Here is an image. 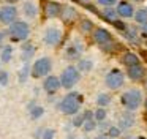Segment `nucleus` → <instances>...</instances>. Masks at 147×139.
Segmentation results:
<instances>
[{
    "mask_svg": "<svg viewBox=\"0 0 147 139\" xmlns=\"http://www.w3.org/2000/svg\"><path fill=\"white\" fill-rule=\"evenodd\" d=\"M106 117H108V112H106V109H105V107H100V106H98V109L95 111V120L100 123V122H105Z\"/></svg>",
    "mask_w": 147,
    "mask_h": 139,
    "instance_id": "27",
    "label": "nucleus"
},
{
    "mask_svg": "<svg viewBox=\"0 0 147 139\" xmlns=\"http://www.w3.org/2000/svg\"><path fill=\"white\" fill-rule=\"evenodd\" d=\"M146 46H147V40H146Z\"/></svg>",
    "mask_w": 147,
    "mask_h": 139,
    "instance_id": "46",
    "label": "nucleus"
},
{
    "mask_svg": "<svg viewBox=\"0 0 147 139\" xmlns=\"http://www.w3.org/2000/svg\"><path fill=\"white\" fill-rule=\"evenodd\" d=\"M79 30L82 32V33H93L95 25H93V22L90 21V19H82V21L79 22Z\"/></svg>",
    "mask_w": 147,
    "mask_h": 139,
    "instance_id": "22",
    "label": "nucleus"
},
{
    "mask_svg": "<svg viewBox=\"0 0 147 139\" xmlns=\"http://www.w3.org/2000/svg\"><path fill=\"white\" fill-rule=\"evenodd\" d=\"M67 139H76V138H74V136H73V134H70V136H68V138H67Z\"/></svg>",
    "mask_w": 147,
    "mask_h": 139,
    "instance_id": "42",
    "label": "nucleus"
},
{
    "mask_svg": "<svg viewBox=\"0 0 147 139\" xmlns=\"http://www.w3.org/2000/svg\"><path fill=\"white\" fill-rule=\"evenodd\" d=\"M127 76L131 79V81H142L146 78V68L142 65H134V66H130L127 68Z\"/></svg>",
    "mask_w": 147,
    "mask_h": 139,
    "instance_id": "13",
    "label": "nucleus"
},
{
    "mask_svg": "<svg viewBox=\"0 0 147 139\" xmlns=\"http://www.w3.org/2000/svg\"><path fill=\"white\" fill-rule=\"evenodd\" d=\"M43 114H45V109H43L41 106H33L32 109H30V117H32L33 120H35V119H40Z\"/></svg>",
    "mask_w": 147,
    "mask_h": 139,
    "instance_id": "28",
    "label": "nucleus"
},
{
    "mask_svg": "<svg viewBox=\"0 0 147 139\" xmlns=\"http://www.w3.org/2000/svg\"><path fill=\"white\" fill-rule=\"evenodd\" d=\"M51 70H52L51 59H49V57H41V59H38L32 65V71H30V74H32L35 79L45 78V76H49Z\"/></svg>",
    "mask_w": 147,
    "mask_h": 139,
    "instance_id": "7",
    "label": "nucleus"
},
{
    "mask_svg": "<svg viewBox=\"0 0 147 139\" xmlns=\"http://www.w3.org/2000/svg\"><path fill=\"white\" fill-rule=\"evenodd\" d=\"M62 87V82H60V78H57V76H46L45 82H43V88H45L46 92H48L49 95L55 93V92L59 90V88Z\"/></svg>",
    "mask_w": 147,
    "mask_h": 139,
    "instance_id": "11",
    "label": "nucleus"
},
{
    "mask_svg": "<svg viewBox=\"0 0 147 139\" xmlns=\"http://www.w3.org/2000/svg\"><path fill=\"white\" fill-rule=\"evenodd\" d=\"M122 63H123L127 68H130V66H134V65H139L141 63V59L138 57V54L134 52H125L123 55H122Z\"/></svg>",
    "mask_w": 147,
    "mask_h": 139,
    "instance_id": "18",
    "label": "nucleus"
},
{
    "mask_svg": "<svg viewBox=\"0 0 147 139\" xmlns=\"http://www.w3.org/2000/svg\"><path fill=\"white\" fill-rule=\"evenodd\" d=\"M101 18L105 19V21L114 24V22L119 19V13H117V9H115V6H106V8H103Z\"/></svg>",
    "mask_w": 147,
    "mask_h": 139,
    "instance_id": "19",
    "label": "nucleus"
},
{
    "mask_svg": "<svg viewBox=\"0 0 147 139\" xmlns=\"http://www.w3.org/2000/svg\"><path fill=\"white\" fill-rule=\"evenodd\" d=\"M8 35L11 36L13 41H26L30 35V27L26 21H16L10 25Z\"/></svg>",
    "mask_w": 147,
    "mask_h": 139,
    "instance_id": "5",
    "label": "nucleus"
},
{
    "mask_svg": "<svg viewBox=\"0 0 147 139\" xmlns=\"http://www.w3.org/2000/svg\"><path fill=\"white\" fill-rule=\"evenodd\" d=\"M119 3V0H96V5L103 6V8H106V6H115Z\"/></svg>",
    "mask_w": 147,
    "mask_h": 139,
    "instance_id": "31",
    "label": "nucleus"
},
{
    "mask_svg": "<svg viewBox=\"0 0 147 139\" xmlns=\"http://www.w3.org/2000/svg\"><path fill=\"white\" fill-rule=\"evenodd\" d=\"M63 36V32L59 25H48L45 28V33H43V41H45L46 46H59Z\"/></svg>",
    "mask_w": 147,
    "mask_h": 139,
    "instance_id": "6",
    "label": "nucleus"
},
{
    "mask_svg": "<svg viewBox=\"0 0 147 139\" xmlns=\"http://www.w3.org/2000/svg\"><path fill=\"white\" fill-rule=\"evenodd\" d=\"M0 84L2 85L8 84V73L7 71H0Z\"/></svg>",
    "mask_w": 147,
    "mask_h": 139,
    "instance_id": "36",
    "label": "nucleus"
},
{
    "mask_svg": "<svg viewBox=\"0 0 147 139\" xmlns=\"http://www.w3.org/2000/svg\"><path fill=\"white\" fill-rule=\"evenodd\" d=\"M82 51H84L82 44L78 43V41H74L71 46L67 47V51H65V55H67L70 60H79V57H81V54H82Z\"/></svg>",
    "mask_w": 147,
    "mask_h": 139,
    "instance_id": "15",
    "label": "nucleus"
},
{
    "mask_svg": "<svg viewBox=\"0 0 147 139\" xmlns=\"http://www.w3.org/2000/svg\"><path fill=\"white\" fill-rule=\"evenodd\" d=\"M123 33H125V36H127L128 40H131V41H134V40L138 38V36H136V32H134V28H131V27H128L127 30L123 32Z\"/></svg>",
    "mask_w": 147,
    "mask_h": 139,
    "instance_id": "33",
    "label": "nucleus"
},
{
    "mask_svg": "<svg viewBox=\"0 0 147 139\" xmlns=\"http://www.w3.org/2000/svg\"><path fill=\"white\" fill-rule=\"evenodd\" d=\"M43 131H45L43 128H38V130L35 131V134H33V138H35V139H41V136H43Z\"/></svg>",
    "mask_w": 147,
    "mask_h": 139,
    "instance_id": "37",
    "label": "nucleus"
},
{
    "mask_svg": "<svg viewBox=\"0 0 147 139\" xmlns=\"http://www.w3.org/2000/svg\"><path fill=\"white\" fill-rule=\"evenodd\" d=\"M105 84L109 90H117V88H122L125 84V74L120 71V70L114 68L106 74L105 78Z\"/></svg>",
    "mask_w": 147,
    "mask_h": 139,
    "instance_id": "8",
    "label": "nucleus"
},
{
    "mask_svg": "<svg viewBox=\"0 0 147 139\" xmlns=\"http://www.w3.org/2000/svg\"><path fill=\"white\" fill-rule=\"evenodd\" d=\"M134 115H133V112L131 111H127V112H123L120 115V119H119V128L123 131V130H130L131 126L134 125Z\"/></svg>",
    "mask_w": 147,
    "mask_h": 139,
    "instance_id": "16",
    "label": "nucleus"
},
{
    "mask_svg": "<svg viewBox=\"0 0 147 139\" xmlns=\"http://www.w3.org/2000/svg\"><path fill=\"white\" fill-rule=\"evenodd\" d=\"M130 2H131V3H133V2H134V3H139V2H144V0H130Z\"/></svg>",
    "mask_w": 147,
    "mask_h": 139,
    "instance_id": "41",
    "label": "nucleus"
},
{
    "mask_svg": "<svg viewBox=\"0 0 147 139\" xmlns=\"http://www.w3.org/2000/svg\"><path fill=\"white\" fill-rule=\"evenodd\" d=\"M22 13L26 14V18L35 19L36 14H38V6H36V3L33 2V0H27L22 5Z\"/></svg>",
    "mask_w": 147,
    "mask_h": 139,
    "instance_id": "17",
    "label": "nucleus"
},
{
    "mask_svg": "<svg viewBox=\"0 0 147 139\" xmlns=\"http://www.w3.org/2000/svg\"><path fill=\"white\" fill-rule=\"evenodd\" d=\"M144 106H146V111H147V98H146V103H144Z\"/></svg>",
    "mask_w": 147,
    "mask_h": 139,
    "instance_id": "44",
    "label": "nucleus"
},
{
    "mask_svg": "<svg viewBox=\"0 0 147 139\" xmlns=\"http://www.w3.org/2000/svg\"><path fill=\"white\" fill-rule=\"evenodd\" d=\"M114 27L117 28V30H120V32H125V30L128 28V25L125 24L123 21H120V19H117V21L114 22Z\"/></svg>",
    "mask_w": 147,
    "mask_h": 139,
    "instance_id": "35",
    "label": "nucleus"
},
{
    "mask_svg": "<svg viewBox=\"0 0 147 139\" xmlns=\"http://www.w3.org/2000/svg\"><path fill=\"white\" fill-rule=\"evenodd\" d=\"M134 22L138 25H142V27H147V8H138L134 11V16H133Z\"/></svg>",
    "mask_w": 147,
    "mask_h": 139,
    "instance_id": "20",
    "label": "nucleus"
},
{
    "mask_svg": "<svg viewBox=\"0 0 147 139\" xmlns=\"http://www.w3.org/2000/svg\"><path fill=\"white\" fill-rule=\"evenodd\" d=\"M134 139H146V138H142V136H138V138H134Z\"/></svg>",
    "mask_w": 147,
    "mask_h": 139,
    "instance_id": "43",
    "label": "nucleus"
},
{
    "mask_svg": "<svg viewBox=\"0 0 147 139\" xmlns=\"http://www.w3.org/2000/svg\"><path fill=\"white\" fill-rule=\"evenodd\" d=\"M16 18H18L16 6L7 5V6H3V8H0V22H2V24L11 25L13 22H16Z\"/></svg>",
    "mask_w": 147,
    "mask_h": 139,
    "instance_id": "9",
    "label": "nucleus"
},
{
    "mask_svg": "<svg viewBox=\"0 0 147 139\" xmlns=\"http://www.w3.org/2000/svg\"><path fill=\"white\" fill-rule=\"evenodd\" d=\"M33 52H35V47H33V44H30V43H26L22 46V54H24V60H29L30 57L33 55Z\"/></svg>",
    "mask_w": 147,
    "mask_h": 139,
    "instance_id": "24",
    "label": "nucleus"
},
{
    "mask_svg": "<svg viewBox=\"0 0 147 139\" xmlns=\"http://www.w3.org/2000/svg\"><path fill=\"white\" fill-rule=\"evenodd\" d=\"M120 101L127 111L134 112L136 109H139L141 103H142V92L139 88H128L122 93Z\"/></svg>",
    "mask_w": 147,
    "mask_h": 139,
    "instance_id": "2",
    "label": "nucleus"
},
{
    "mask_svg": "<svg viewBox=\"0 0 147 139\" xmlns=\"http://www.w3.org/2000/svg\"><path fill=\"white\" fill-rule=\"evenodd\" d=\"M79 2H84V3H87V2H89V0H79Z\"/></svg>",
    "mask_w": 147,
    "mask_h": 139,
    "instance_id": "45",
    "label": "nucleus"
},
{
    "mask_svg": "<svg viewBox=\"0 0 147 139\" xmlns=\"http://www.w3.org/2000/svg\"><path fill=\"white\" fill-rule=\"evenodd\" d=\"M96 126H98V122H96L95 119H92V120H86V122H84L82 130H84L86 133H90V131H95Z\"/></svg>",
    "mask_w": 147,
    "mask_h": 139,
    "instance_id": "25",
    "label": "nucleus"
},
{
    "mask_svg": "<svg viewBox=\"0 0 147 139\" xmlns=\"http://www.w3.org/2000/svg\"><path fill=\"white\" fill-rule=\"evenodd\" d=\"M5 35H7V33H5V32H2V30H0V43H2V41H3Z\"/></svg>",
    "mask_w": 147,
    "mask_h": 139,
    "instance_id": "39",
    "label": "nucleus"
},
{
    "mask_svg": "<svg viewBox=\"0 0 147 139\" xmlns=\"http://www.w3.org/2000/svg\"><path fill=\"white\" fill-rule=\"evenodd\" d=\"M111 101H112V98H111V95L109 93H98V96H96V104H98L100 107H106V106H109L111 104Z\"/></svg>",
    "mask_w": 147,
    "mask_h": 139,
    "instance_id": "23",
    "label": "nucleus"
},
{
    "mask_svg": "<svg viewBox=\"0 0 147 139\" xmlns=\"http://www.w3.org/2000/svg\"><path fill=\"white\" fill-rule=\"evenodd\" d=\"M62 8H63V6H62L59 2H52V0L46 2L45 3V14H46V18H49V19L59 18L60 13H62Z\"/></svg>",
    "mask_w": 147,
    "mask_h": 139,
    "instance_id": "12",
    "label": "nucleus"
},
{
    "mask_svg": "<svg viewBox=\"0 0 147 139\" xmlns=\"http://www.w3.org/2000/svg\"><path fill=\"white\" fill-rule=\"evenodd\" d=\"M78 16H79V14H78L76 8H73V6L67 5V6H63V8H62L60 19L65 22V24H70V22L76 21V19H78Z\"/></svg>",
    "mask_w": 147,
    "mask_h": 139,
    "instance_id": "14",
    "label": "nucleus"
},
{
    "mask_svg": "<svg viewBox=\"0 0 147 139\" xmlns=\"http://www.w3.org/2000/svg\"><path fill=\"white\" fill-rule=\"evenodd\" d=\"M11 55H13V47L11 46H7L3 51H2V62H10L11 60Z\"/></svg>",
    "mask_w": 147,
    "mask_h": 139,
    "instance_id": "29",
    "label": "nucleus"
},
{
    "mask_svg": "<svg viewBox=\"0 0 147 139\" xmlns=\"http://www.w3.org/2000/svg\"><path fill=\"white\" fill-rule=\"evenodd\" d=\"M29 70H32V68H29V65H26L22 70H21V73H19V81L21 82H24L27 79V74H29Z\"/></svg>",
    "mask_w": 147,
    "mask_h": 139,
    "instance_id": "34",
    "label": "nucleus"
},
{
    "mask_svg": "<svg viewBox=\"0 0 147 139\" xmlns=\"http://www.w3.org/2000/svg\"><path fill=\"white\" fill-rule=\"evenodd\" d=\"M79 79H81V71L78 70V66H74V65L67 66V68L62 71V74H60L62 87L67 88V90L73 88L74 85L78 84V81H79Z\"/></svg>",
    "mask_w": 147,
    "mask_h": 139,
    "instance_id": "4",
    "label": "nucleus"
},
{
    "mask_svg": "<svg viewBox=\"0 0 147 139\" xmlns=\"http://www.w3.org/2000/svg\"><path fill=\"white\" fill-rule=\"evenodd\" d=\"M95 139H109V138H108V134L105 133V134H100V136H96Z\"/></svg>",
    "mask_w": 147,
    "mask_h": 139,
    "instance_id": "38",
    "label": "nucleus"
},
{
    "mask_svg": "<svg viewBox=\"0 0 147 139\" xmlns=\"http://www.w3.org/2000/svg\"><path fill=\"white\" fill-rule=\"evenodd\" d=\"M106 134H108V138H112V139H119V136L122 134V130L119 128V126L112 125L108 128V131H106Z\"/></svg>",
    "mask_w": 147,
    "mask_h": 139,
    "instance_id": "26",
    "label": "nucleus"
},
{
    "mask_svg": "<svg viewBox=\"0 0 147 139\" xmlns=\"http://www.w3.org/2000/svg\"><path fill=\"white\" fill-rule=\"evenodd\" d=\"M54 136H55V131L52 128H46L45 131H43V136H41V139H54Z\"/></svg>",
    "mask_w": 147,
    "mask_h": 139,
    "instance_id": "32",
    "label": "nucleus"
},
{
    "mask_svg": "<svg viewBox=\"0 0 147 139\" xmlns=\"http://www.w3.org/2000/svg\"><path fill=\"white\" fill-rule=\"evenodd\" d=\"M115 9L119 13V18L120 19H131L134 16V6L130 0H120V2L115 5Z\"/></svg>",
    "mask_w": 147,
    "mask_h": 139,
    "instance_id": "10",
    "label": "nucleus"
},
{
    "mask_svg": "<svg viewBox=\"0 0 147 139\" xmlns=\"http://www.w3.org/2000/svg\"><path fill=\"white\" fill-rule=\"evenodd\" d=\"M92 36H93V41H95L103 51H106V52H111V51H114L115 47H117V44L114 43V38L109 33V30H106V28H103V27H96L95 30H93Z\"/></svg>",
    "mask_w": 147,
    "mask_h": 139,
    "instance_id": "3",
    "label": "nucleus"
},
{
    "mask_svg": "<svg viewBox=\"0 0 147 139\" xmlns=\"http://www.w3.org/2000/svg\"><path fill=\"white\" fill-rule=\"evenodd\" d=\"M109 139H112V138H109Z\"/></svg>",
    "mask_w": 147,
    "mask_h": 139,
    "instance_id": "47",
    "label": "nucleus"
},
{
    "mask_svg": "<svg viewBox=\"0 0 147 139\" xmlns=\"http://www.w3.org/2000/svg\"><path fill=\"white\" fill-rule=\"evenodd\" d=\"M82 101H84L82 95L76 93V92H71V93L65 95L63 100L59 103V109L65 115H76V114H79Z\"/></svg>",
    "mask_w": 147,
    "mask_h": 139,
    "instance_id": "1",
    "label": "nucleus"
},
{
    "mask_svg": "<svg viewBox=\"0 0 147 139\" xmlns=\"http://www.w3.org/2000/svg\"><path fill=\"white\" fill-rule=\"evenodd\" d=\"M84 122H86V117H84V114H76L73 119V126H76V128H82Z\"/></svg>",
    "mask_w": 147,
    "mask_h": 139,
    "instance_id": "30",
    "label": "nucleus"
},
{
    "mask_svg": "<svg viewBox=\"0 0 147 139\" xmlns=\"http://www.w3.org/2000/svg\"><path fill=\"white\" fill-rule=\"evenodd\" d=\"M19 0H7V3H10V5H13V3H18Z\"/></svg>",
    "mask_w": 147,
    "mask_h": 139,
    "instance_id": "40",
    "label": "nucleus"
},
{
    "mask_svg": "<svg viewBox=\"0 0 147 139\" xmlns=\"http://www.w3.org/2000/svg\"><path fill=\"white\" fill-rule=\"evenodd\" d=\"M76 66L81 73H89V71H92V68H93V62L90 59H79V62H78Z\"/></svg>",
    "mask_w": 147,
    "mask_h": 139,
    "instance_id": "21",
    "label": "nucleus"
}]
</instances>
